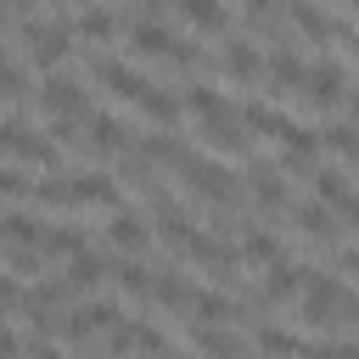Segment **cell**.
Returning <instances> with one entry per match:
<instances>
[{"mask_svg": "<svg viewBox=\"0 0 359 359\" xmlns=\"http://www.w3.org/2000/svg\"><path fill=\"white\" fill-rule=\"evenodd\" d=\"M34 202L45 208H84V202H101V208H118L123 202V191L107 180V174H67V180H50V185H39L34 191Z\"/></svg>", "mask_w": 359, "mask_h": 359, "instance_id": "obj_1", "label": "cell"}, {"mask_svg": "<svg viewBox=\"0 0 359 359\" xmlns=\"http://www.w3.org/2000/svg\"><path fill=\"white\" fill-rule=\"evenodd\" d=\"M6 151H11V163H34V168H56V163H62V140H45V135L28 129L17 112H11V123H6Z\"/></svg>", "mask_w": 359, "mask_h": 359, "instance_id": "obj_2", "label": "cell"}, {"mask_svg": "<svg viewBox=\"0 0 359 359\" xmlns=\"http://www.w3.org/2000/svg\"><path fill=\"white\" fill-rule=\"evenodd\" d=\"M39 112H50L56 123H84L90 118V101L79 90V79H45L39 84Z\"/></svg>", "mask_w": 359, "mask_h": 359, "instance_id": "obj_3", "label": "cell"}, {"mask_svg": "<svg viewBox=\"0 0 359 359\" xmlns=\"http://www.w3.org/2000/svg\"><path fill=\"white\" fill-rule=\"evenodd\" d=\"M129 45H135L140 56H163V62H180V67L196 62V50L180 45V39H174L168 28H157V22H129Z\"/></svg>", "mask_w": 359, "mask_h": 359, "instance_id": "obj_4", "label": "cell"}, {"mask_svg": "<svg viewBox=\"0 0 359 359\" xmlns=\"http://www.w3.org/2000/svg\"><path fill=\"white\" fill-rule=\"evenodd\" d=\"M180 174H185V180H191V191H196V196H208V202H230V196H236V174H230L224 163L191 157Z\"/></svg>", "mask_w": 359, "mask_h": 359, "instance_id": "obj_5", "label": "cell"}, {"mask_svg": "<svg viewBox=\"0 0 359 359\" xmlns=\"http://www.w3.org/2000/svg\"><path fill=\"white\" fill-rule=\"evenodd\" d=\"M342 303H348L342 280L320 275V280H309V292H303V320H309V325H331V320H342Z\"/></svg>", "mask_w": 359, "mask_h": 359, "instance_id": "obj_6", "label": "cell"}, {"mask_svg": "<svg viewBox=\"0 0 359 359\" xmlns=\"http://www.w3.org/2000/svg\"><path fill=\"white\" fill-rule=\"evenodd\" d=\"M112 325H118V309H112V303H79V309H67V314H62V325H56V331H62L67 342H84V337L112 331Z\"/></svg>", "mask_w": 359, "mask_h": 359, "instance_id": "obj_7", "label": "cell"}, {"mask_svg": "<svg viewBox=\"0 0 359 359\" xmlns=\"http://www.w3.org/2000/svg\"><path fill=\"white\" fill-rule=\"evenodd\" d=\"M342 84H348V73H342L337 62H314V67H309V79H303V101L325 112V107H337V101H342Z\"/></svg>", "mask_w": 359, "mask_h": 359, "instance_id": "obj_8", "label": "cell"}, {"mask_svg": "<svg viewBox=\"0 0 359 359\" xmlns=\"http://www.w3.org/2000/svg\"><path fill=\"white\" fill-rule=\"evenodd\" d=\"M84 146L101 151V157H118V151H129V129H123L112 112H90V118H84Z\"/></svg>", "mask_w": 359, "mask_h": 359, "instance_id": "obj_9", "label": "cell"}, {"mask_svg": "<svg viewBox=\"0 0 359 359\" xmlns=\"http://www.w3.org/2000/svg\"><path fill=\"white\" fill-rule=\"evenodd\" d=\"M224 73H230L236 84H258V79L269 73V62L258 56L252 39H230V45H224Z\"/></svg>", "mask_w": 359, "mask_h": 359, "instance_id": "obj_10", "label": "cell"}, {"mask_svg": "<svg viewBox=\"0 0 359 359\" xmlns=\"http://www.w3.org/2000/svg\"><path fill=\"white\" fill-rule=\"evenodd\" d=\"M95 79H101V84H107L118 101H135V107H140V95L151 90V84H146L135 67H123V62H112V56H101V62H95Z\"/></svg>", "mask_w": 359, "mask_h": 359, "instance_id": "obj_11", "label": "cell"}, {"mask_svg": "<svg viewBox=\"0 0 359 359\" xmlns=\"http://www.w3.org/2000/svg\"><path fill=\"white\" fill-rule=\"evenodd\" d=\"M28 56H34L39 67H56V62L67 56V28H62V22H34V28H28Z\"/></svg>", "mask_w": 359, "mask_h": 359, "instance_id": "obj_12", "label": "cell"}, {"mask_svg": "<svg viewBox=\"0 0 359 359\" xmlns=\"http://www.w3.org/2000/svg\"><path fill=\"white\" fill-rule=\"evenodd\" d=\"M50 230H56V224H45V219H34V213H22V208H11V219H6V241H11V247H28V252H45V247H50Z\"/></svg>", "mask_w": 359, "mask_h": 359, "instance_id": "obj_13", "label": "cell"}, {"mask_svg": "<svg viewBox=\"0 0 359 359\" xmlns=\"http://www.w3.org/2000/svg\"><path fill=\"white\" fill-rule=\"evenodd\" d=\"M202 135H208L213 151H247V146H252V129L241 123V112H224V118L202 123Z\"/></svg>", "mask_w": 359, "mask_h": 359, "instance_id": "obj_14", "label": "cell"}, {"mask_svg": "<svg viewBox=\"0 0 359 359\" xmlns=\"http://www.w3.org/2000/svg\"><path fill=\"white\" fill-rule=\"evenodd\" d=\"M286 11H292V22H297V34H303V39H314V45H325V39H337V34H342V22H331V17H325L320 6H309V0H292Z\"/></svg>", "mask_w": 359, "mask_h": 359, "instance_id": "obj_15", "label": "cell"}, {"mask_svg": "<svg viewBox=\"0 0 359 359\" xmlns=\"http://www.w3.org/2000/svg\"><path fill=\"white\" fill-rule=\"evenodd\" d=\"M280 146H286V151H280V163H286V168H309V157H314V146H325V140H320V135H314L309 123H286V135H280Z\"/></svg>", "mask_w": 359, "mask_h": 359, "instance_id": "obj_16", "label": "cell"}, {"mask_svg": "<svg viewBox=\"0 0 359 359\" xmlns=\"http://www.w3.org/2000/svg\"><path fill=\"white\" fill-rule=\"evenodd\" d=\"M107 241H112V247H123V252H140V247L151 241V230H146V219H140V213H123V208H118V213H112V224H107Z\"/></svg>", "mask_w": 359, "mask_h": 359, "instance_id": "obj_17", "label": "cell"}, {"mask_svg": "<svg viewBox=\"0 0 359 359\" xmlns=\"http://www.w3.org/2000/svg\"><path fill=\"white\" fill-rule=\"evenodd\" d=\"M151 297H157L163 309H196V286H191L185 275H174V269H163V275L151 280Z\"/></svg>", "mask_w": 359, "mask_h": 359, "instance_id": "obj_18", "label": "cell"}, {"mask_svg": "<svg viewBox=\"0 0 359 359\" xmlns=\"http://www.w3.org/2000/svg\"><path fill=\"white\" fill-rule=\"evenodd\" d=\"M191 342L208 353V359H241V342L230 337V331H219V325H208V320H196L191 325Z\"/></svg>", "mask_w": 359, "mask_h": 359, "instance_id": "obj_19", "label": "cell"}, {"mask_svg": "<svg viewBox=\"0 0 359 359\" xmlns=\"http://www.w3.org/2000/svg\"><path fill=\"white\" fill-rule=\"evenodd\" d=\"M292 292H309V275H303L297 264H275V275L264 280V292H258V297H264V303H286Z\"/></svg>", "mask_w": 359, "mask_h": 359, "instance_id": "obj_20", "label": "cell"}, {"mask_svg": "<svg viewBox=\"0 0 359 359\" xmlns=\"http://www.w3.org/2000/svg\"><path fill=\"white\" fill-rule=\"evenodd\" d=\"M180 107H185V101H180V95H168V90H157V84H151V90L140 95V112H146V118H151L157 129L180 123Z\"/></svg>", "mask_w": 359, "mask_h": 359, "instance_id": "obj_21", "label": "cell"}, {"mask_svg": "<svg viewBox=\"0 0 359 359\" xmlns=\"http://www.w3.org/2000/svg\"><path fill=\"white\" fill-rule=\"evenodd\" d=\"M241 123H247L252 135H286V123H292V118H286V112H275L269 101H247V107H241Z\"/></svg>", "mask_w": 359, "mask_h": 359, "instance_id": "obj_22", "label": "cell"}, {"mask_svg": "<svg viewBox=\"0 0 359 359\" xmlns=\"http://www.w3.org/2000/svg\"><path fill=\"white\" fill-rule=\"evenodd\" d=\"M252 196H258V208H286V180L275 174V168H264V163H252Z\"/></svg>", "mask_w": 359, "mask_h": 359, "instance_id": "obj_23", "label": "cell"}, {"mask_svg": "<svg viewBox=\"0 0 359 359\" xmlns=\"http://www.w3.org/2000/svg\"><path fill=\"white\" fill-rule=\"evenodd\" d=\"M241 258L247 264H286L280 258V236H269V230H241Z\"/></svg>", "mask_w": 359, "mask_h": 359, "instance_id": "obj_24", "label": "cell"}, {"mask_svg": "<svg viewBox=\"0 0 359 359\" xmlns=\"http://www.w3.org/2000/svg\"><path fill=\"white\" fill-rule=\"evenodd\" d=\"M180 11H185V22L191 28H202V34H219L224 28V0H180Z\"/></svg>", "mask_w": 359, "mask_h": 359, "instance_id": "obj_25", "label": "cell"}, {"mask_svg": "<svg viewBox=\"0 0 359 359\" xmlns=\"http://www.w3.org/2000/svg\"><path fill=\"white\" fill-rule=\"evenodd\" d=\"M185 112H196L202 123H213V118H224L230 107H224V95H219L213 84H191V90H185Z\"/></svg>", "mask_w": 359, "mask_h": 359, "instance_id": "obj_26", "label": "cell"}, {"mask_svg": "<svg viewBox=\"0 0 359 359\" xmlns=\"http://www.w3.org/2000/svg\"><path fill=\"white\" fill-rule=\"evenodd\" d=\"M297 230L314 236V241H331V236H337V219H331L325 202H303V208H297Z\"/></svg>", "mask_w": 359, "mask_h": 359, "instance_id": "obj_27", "label": "cell"}, {"mask_svg": "<svg viewBox=\"0 0 359 359\" xmlns=\"http://www.w3.org/2000/svg\"><path fill=\"white\" fill-rule=\"evenodd\" d=\"M258 353L264 359H303V342L292 331H280V325H264L258 331Z\"/></svg>", "mask_w": 359, "mask_h": 359, "instance_id": "obj_28", "label": "cell"}, {"mask_svg": "<svg viewBox=\"0 0 359 359\" xmlns=\"http://www.w3.org/2000/svg\"><path fill=\"white\" fill-rule=\"evenodd\" d=\"M73 28H79V39H95V45H107V39L118 34V22H112V11H101V6H84Z\"/></svg>", "mask_w": 359, "mask_h": 359, "instance_id": "obj_29", "label": "cell"}, {"mask_svg": "<svg viewBox=\"0 0 359 359\" xmlns=\"http://www.w3.org/2000/svg\"><path fill=\"white\" fill-rule=\"evenodd\" d=\"M146 157H151V163H168V168L180 174V168H185V163H191L196 151H185V146H180L174 135H146Z\"/></svg>", "mask_w": 359, "mask_h": 359, "instance_id": "obj_30", "label": "cell"}, {"mask_svg": "<svg viewBox=\"0 0 359 359\" xmlns=\"http://www.w3.org/2000/svg\"><path fill=\"white\" fill-rule=\"evenodd\" d=\"M101 275H107V264H101L95 252H79V258H67V275H62V280H67L73 292H90Z\"/></svg>", "mask_w": 359, "mask_h": 359, "instance_id": "obj_31", "label": "cell"}, {"mask_svg": "<svg viewBox=\"0 0 359 359\" xmlns=\"http://www.w3.org/2000/svg\"><path fill=\"white\" fill-rule=\"evenodd\" d=\"M269 79H275V84H297V90H303L309 67H303V56H297V50H286V45H280V50L269 56Z\"/></svg>", "mask_w": 359, "mask_h": 359, "instance_id": "obj_32", "label": "cell"}, {"mask_svg": "<svg viewBox=\"0 0 359 359\" xmlns=\"http://www.w3.org/2000/svg\"><path fill=\"white\" fill-rule=\"evenodd\" d=\"M241 309L224 297V292H196V320H208V325H224V320H236Z\"/></svg>", "mask_w": 359, "mask_h": 359, "instance_id": "obj_33", "label": "cell"}, {"mask_svg": "<svg viewBox=\"0 0 359 359\" xmlns=\"http://www.w3.org/2000/svg\"><path fill=\"white\" fill-rule=\"evenodd\" d=\"M314 191H320V202H337V208L353 202V191H348V180H342L337 168H320V174H314Z\"/></svg>", "mask_w": 359, "mask_h": 359, "instance_id": "obj_34", "label": "cell"}, {"mask_svg": "<svg viewBox=\"0 0 359 359\" xmlns=\"http://www.w3.org/2000/svg\"><path fill=\"white\" fill-rule=\"evenodd\" d=\"M84 252V230H73V224H56L50 230V247H45V258H79Z\"/></svg>", "mask_w": 359, "mask_h": 359, "instance_id": "obj_35", "label": "cell"}, {"mask_svg": "<svg viewBox=\"0 0 359 359\" xmlns=\"http://www.w3.org/2000/svg\"><path fill=\"white\" fill-rule=\"evenodd\" d=\"M320 140H325L337 157H353V163H359V129H353V123H331V129H320Z\"/></svg>", "mask_w": 359, "mask_h": 359, "instance_id": "obj_36", "label": "cell"}, {"mask_svg": "<svg viewBox=\"0 0 359 359\" xmlns=\"http://www.w3.org/2000/svg\"><path fill=\"white\" fill-rule=\"evenodd\" d=\"M112 275H118V286H123V292H135V297H140V292H151V280H157V275H146V269H140L135 258H123V264H118Z\"/></svg>", "mask_w": 359, "mask_h": 359, "instance_id": "obj_37", "label": "cell"}, {"mask_svg": "<svg viewBox=\"0 0 359 359\" xmlns=\"http://www.w3.org/2000/svg\"><path fill=\"white\" fill-rule=\"evenodd\" d=\"M135 353H151V359H163V353H168L163 331H157V325H135Z\"/></svg>", "mask_w": 359, "mask_h": 359, "instance_id": "obj_38", "label": "cell"}, {"mask_svg": "<svg viewBox=\"0 0 359 359\" xmlns=\"http://www.w3.org/2000/svg\"><path fill=\"white\" fill-rule=\"evenodd\" d=\"M303 359H359V348L353 342H309Z\"/></svg>", "mask_w": 359, "mask_h": 359, "instance_id": "obj_39", "label": "cell"}, {"mask_svg": "<svg viewBox=\"0 0 359 359\" xmlns=\"http://www.w3.org/2000/svg\"><path fill=\"white\" fill-rule=\"evenodd\" d=\"M107 353H135V320H118L107 331Z\"/></svg>", "mask_w": 359, "mask_h": 359, "instance_id": "obj_40", "label": "cell"}, {"mask_svg": "<svg viewBox=\"0 0 359 359\" xmlns=\"http://www.w3.org/2000/svg\"><path fill=\"white\" fill-rule=\"evenodd\" d=\"M34 191H39V185H28V174L11 163V168H6V196H11V202H22V196H34Z\"/></svg>", "mask_w": 359, "mask_h": 359, "instance_id": "obj_41", "label": "cell"}, {"mask_svg": "<svg viewBox=\"0 0 359 359\" xmlns=\"http://www.w3.org/2000/svg\"><path fill=\"white\" fill-rule=\"evenodd\" d=\"M6 11H11V22H22V17L34 11V0H6Z\"/></svg>", "mask_w": 359, "mask_h": 359, "instance_id": "obj_42", "label": "cell"}, {"mask_svg": "<svg viewBox=\"0 0 359 359\" xmlns=\"http://www.w3.org/2000/svg\"><path fill=\"white\" fill-rule=\"evenodd\" d=\"M342 269H353V275H359V247H348V252H342Z\"/></svg>", "mask_w": 359, "mask_h": 359, "instance_id": "obj_43", "label": "cell"}, {"mask_svg": "<svg viewBox=\"0 0 359 359\" xmlns=\"http://www.w3.org/2000/svg\"><path fill=\"white\" fill-rule=\"evenodd\" d=\"M34 359H62V353H56V348H45V342H39V348H34Z\"/></svg>", "mask_w": 359, "mask_h": 359, "instance_id": "obj_44", "label": "cell"}, {"mask_svg": "<svg viewBox=\"0 0 359 359\" xmlns=\"http://www.w3.org/2000/svg\"><path fill=\"white\" fill-rule=\"evenodd\" d=\"M163 359H185V353H163Z\"/></svg>", "mask_w": 359, "mask_h": 359, "instance_id": "obj_45", "label": "cell"}, {"mask_svg": "<svg viewBox=\"0 0 359 359\" xmlns=\"http://www.w3.org/2000/svg\"><path fill=\"white\" fill-rule=\"evenodd\" d=\"M353 112H359V95H353Z\"/></svg>", "mask_w": 359, "mask_h": 359, "instance_id": "obj_46", "label": "cell"}, {"mask_svg": "<svg viewBox=\"0 0 359 359\" xmlns=\"http://www.w3.org/2000/svg\"><path fill=\"white\" fill-rule=\"evenodd\" d=\"M353 6H359V0H353Z\"/></svg>", "mask_w": 359, "mask_h": 359, "instance_id": "obj_47", "label": "cell"}, {"mask_svg": "<svg viewBox=\"0 0 359 359\" xmlns=\"http://www.w3.org/2000/svg\"><path fill=\"white\" fill-rule=\"evenodd\" d=\"M353 45H359V39H353Z\"/></svg>", "mask_w": 359, "mask_h": 359, "instance_id": "obj_48", "label": "cell"}]
</instances>
